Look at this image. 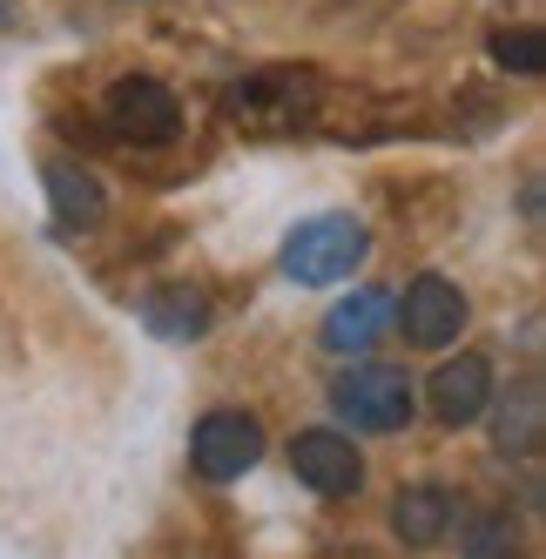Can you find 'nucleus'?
Segmentation results:
<instances>
[{"label":"nucleus","instance_id":"nucleus-1","mask_svg":"<svg viewBox=\"0 0 546 559\" xmlns=\"http://www.w3.org/2000/svg\"><path fill=\"white\" fill-rule=\"evenodd\" d=\"M223 108H229V122H237V129L277 142V135H297V129L318 122L324 74L318 68H257V74H244V82L223 95Z\"/></svg>","mask_w":546,"mask_h":559},{"label":"nucleus","instance_id":"nucleus-2","mask_svg":"<svg viewBox=\"0 0 546 559\" xmlns=\"http://www.w3.org/2000/svg\"><path fill=\"white\" fill-rule=\"evenodd\" d=\"M371 257V229L351 216V210H324V216H304L284 236V276L304 290H324V284H351V270Z\"/></svg>","mask_w":546,"mask_h":559},{"label":"nucleus","instance_id":"nucleus-3","mask_svg":"<svg viewBox=\"0 0 546 559\" xmlns=\"http://www.w3.org/2000/svg\"><path fill=\"white\" fill-rule=\"evenodd\" d=\"M412 397H418V384L399 365H351L331 378V412L351 431H405L418 412Z\"/></svg>","mask_w":546,"mask_h":559},{"label":"nucleus","instance_id":"nucleus-4","mask_svg":"<svg viewBox=\"0 0 546 559\" xmlns=\"http://www.w3.org/2000/svg\"><path fill=\"white\" fill-rule=\"evenodd\" d=\"M392 297H399V290H392ZM465 317H473V304H465V290L452 284V276H439V270L412 276L405 297L392 304V324H399L405 344H418V350H446V344H459Z\"/></svg>","mask_w":546,"mask_h":559},{"label":"nucleus","instance_id":"nucleus-5","mask_svg":"<svg viewBox=\"0 0 546 559\" xmlns=\"http://www.w3.org/2000/svg\"><path fill=\"white\" fill-rule=\"evenodd\" d=\"M263 452H270V438L250 412H203L197 431H189V459H197V472L210 486H229V478L257 472Z\"/></svg>","mask_w":546,"mask_h":559},{"label":"nucleus","instance_id":"nucleus-6","mask_svg":"<svg viewBox=\"0 0 546 559\" xmlns=\"http://www.w3.org/2000/svg\"><path fill=\"white\" fill-rule=\"evenodd\" d=\"M102 115L122 142H142V148H163L182 129V102L169 95V82H155V74H122V82L108 88Z\"/></svg>","mask_w":546,"mask_h":559},{"label":"nucleus","instance_id":"nucleus-7","mask_svg":"<svg viewBox=\"0 0 546 559\" xmlns=\"http://www.w3.org/2000/svg\"><path fill=\"white\" fill-rule=\"evenodd\" d=\"M290 472H297V486L304 492H318V499H351L365 486V452L351 445L344 431H297L290 438Z\"/></svg>","mask_w":546,"mask_h":559},{"label":"nucleus","instance_id":"nucleus-8","mask_svg":"<svg viewBox=\"0 0 546 559\" xmlns=\"http://www.w3.org/2000/svg\"><path fill=\"white\" fill-rule=\"evenodd\" d=\"M486 397H492V365L479 350H465V357H446V365L425 378V405H432L439 425H479L486 418Z\"/></svg>","mask_w":546,"mask_h":559},{"label":"nucleus","instance_id":"nucleus-9","mask_svg":"<svg viewBox=\"0 0 546 559\" xmlns=\"http://www.w3.org/2000/svg\"><path fill=\"white\" fill-rule=\"evenodd\" d=\"M384 331H392V290L384 284H365V290H351V297H337L331 304V317H324V350H337V357H358V350H371Z\"/></svg>","mask_w":546,"mask_h":559},{"label":"nucleus","instance_id":"nucleus-10","mask_svg":"<svg viewBox=\"0 0 546 559\" xmlns=\"http://www.w3.org/2000/svg\"><path fill=\"white\" fill-rule=\"evenodd\" d=\"M459 519H465V506H459L452 486H405V492L392 499V533H399L405 546H439Z\"/></svg>","mask_w":546,"mask_h":559},{"label":"nucleus","instance_id":"nucleus-11","mask_svg":"<svg viewBox=\"0 0 546 559\" xmlns=\"http://www.w3.org/2000/svg\"><path fill=\"white\" fill-rule=\"evenodd\" d=\"M486 412H492V445L506 459H526L539 452V431H546V405H539V378H520L506 397H486Z\"/></svg>","mask_w":546,"mask_h":559},{"label":"nucleus","instance_id":"nucleus-12","mask_svg":"<svg viewBox=\"0 0 546 559\" xmlns=\"http://www.w3.org/2000/svg\"><path fill=\"white\" fill-rule=\"evenodd\" d=\"M41 182H48V203H55V223L61 229H95L108 216V195H102V182L82 163H48Z\"/></svg>","mask_w":546,"mask_h":559},{"label":"nucleus","instance_id":"nucleus-13","mask_svg":"<svg viewBox=\"0 0 546 559\" xmlns=\"http://www.w3.org/2000/svg\"><path fill=\"white\" fill-rule=\"evenodd\" d=\"M142 324H149L155 337H169V344H189V337H203V331H210V297H203V290H189V284L155 290V297L142 304Z\"/></svg>","mask_w":546,"mask_h":559},{"label":"nucleus","instance_id":"nucleus-14","mask_svg":"<svg viewBox=\"0 0 546 559\" xmlns=\"http://www.w3.org/2000/svg\"><path fill=\"white\" fill-rule=\"evenodd\" d=\"M492 61H499L506 74H539V68H546V41H539V27L492 34Z\"/></svg>","mask_w":546,"mask_h":559}]
</instances>
